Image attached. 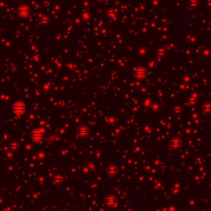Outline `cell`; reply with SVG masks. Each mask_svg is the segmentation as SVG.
<instances>
[{
    "instance_id": "8",
    "label": "cell",
    "mask_w": 211,
    "mask_h": 211,
    "mask_svg": "<svg viewBox=\"0 0 211 211\" xmlns=\"http://www.w3.org/2000/svg\"><path fill=\"white\" fill-rule=\"evenodd\" d=\"M116 171V168L115 166H111L108 168V172L110 173H115Z\"/></svg>"
},
{
    "instance_id": "11",
    "label": "cell",
    "mask_w": 211,
    "mask_h": 211,
    "mask_svg": "<svg viewBox=\"0 0 211 211\" xmlns=\"http://www.w3.org/2000/svg\"><path fill=\"white\" fill-rule=\"evenodd\" d=\"M11 148H18V144H12V145H11Z\"/></svg>"
},
{
    "instance_id": "1",
    "label": "cell",
    "mask_w": 211,
    "mask_h": 211,
    "mask_svg": "<svg viewBox=\"0 0 211 211\" xmlns=\"http://www.w3.org/2000/svg\"><path fill=\"white\" fill-rule=\"evenodd\" d=\"M12 111L16 115H22L26 111V106L25 103H23L22 102H16L13 105Z\"/></svg>"
},
{
    "instance_id": "2",
    "label": "cell",
    "mask_w": 211,
    "mask_h": 211,
    "mask_svg": "<svg viewBox=\"0 0 211 211\" xmlns=\"http://www.w3.org/2000/svg\"><path fill=\"white\" fill-rule=\"evenodd\" d=\"M148 71L143 67H139L134 70V77L139 78V79H144L148 75Z\"/></svg>"
},
{
    "instance_id": "9",
    "label": "cell",
    "mask_w": 211,
    "mask_h": 211,
    "mask_svg": "<svg viewBox=\"0 0 211 211\" xmlns=\"http://www.w3.org/2000/svg\"><path fill=\"white\" fill-rule=\"evenodd\" d=\"M158 54L159 55H163L164 54H165V51H164L163 49H160V50H158Z\"/></svg>"
},
{
    "instance_id": "10",
    "label": "cell",
    "mask_w": 211,
    "mask_h": 211,
    "mask_svg": "<svg viewBox=\"0 0 211 211\" xmlns=\"http://www.w3.org/2000/svg\"><path fill=\"white\" fill-rule=\"evenodd\" d=\"M190 3V5H196V3H196L195 0H191Z\"/></svg>"
},
{
    "instance_id": "4",
    "label": "cell",
    "mask_w": 211,
    "mask_h": 211,
    "mask_svg": "<svg viewBox=\"0 0 211 211\" xmlns=\"http://www.w3.org/2000/svg\"><path fill=\"white\" fill-rule=\"evenodd\" d=\"M18 13L21 17H26L30 13V8L26 5H21L18 8Z\"/></svg>"
},
{
    "instance_id": "5",
    "label": "cell",
    "mask_w": 211,
    "mask_h": 211,
    "mask_svg": "<svg viewBox=\"0 0 211 211\" xmlns=\"http://www.w3.org/2000/svg\"><path fill=\"white\" fill-rule=\"evenodd\" d=\"M88 133H89V130H88V129L86 126H81L78 129V134L82 137L87 136Z\"/></svg>"
},
{
    "instance_id": "7",
    "label": "cell",
    "mask_w": 211,
    "mask_h": 211,
    "mask_svg": "<svg viewBox=\"0 0 211 211\" xmlns=\"http://www.w3.org/2000/svg\"><path fill=\"white\" fill-rule=\"evenodd\" d=\"M203 111L205 112H210L211 111V105L209 103H206L205 105L203 106Z\"/></svg>"
},
{
    "instance_id": "3",
    "label": "cell",
    "mask_w": 211,
    "mask_h": 211,
    "mask_svg": "<svg viewBox=\"0 0 211 211\" xmlns=\"http://www.w3.org/2000/svg\"><path fill=\"white\" fill-rule=\"evenodd\" d=\"M31 137L33 140L35 141H40L43 139L44 137V132L42 129H35L31 131Z\"/></svg>"
},
{
    "instance_id": "6",
    "label": "cell",
    "mask_w": 211,
    "mask_h": 211,
    "mask_svg": "<svg viewBox=\"0 0 211 211\" xmlns=\"http://www.w3.org/2000/svg\"><path fill=\"white\" fill-rule=\"evenodd\" d=\"M115 203H116V199L112 196H108L106 199V204L107 205H114Z\"/></svg>"
}]
</instances>
